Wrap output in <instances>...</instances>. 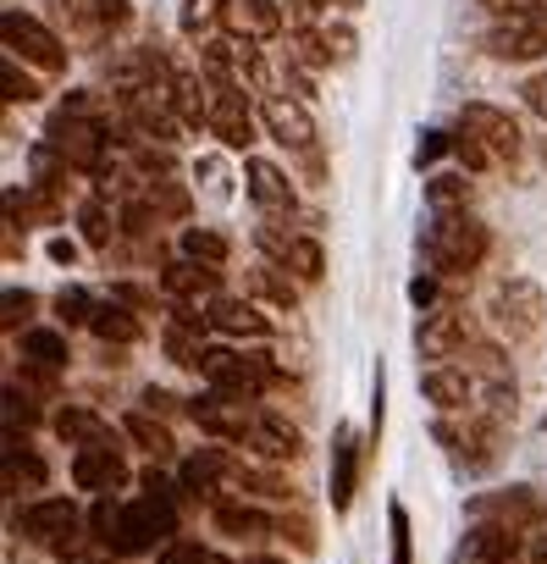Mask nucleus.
I'll return each instance as SVG.
<instances>
[{"instance_id":"a19ab883","label":"nucleus","mask_w":547,"mask_h":564,"mask_svg":"<svg viewBox=\"0 0 547 564\" xmlns=\"http://www.w3.org/2000/svg\"><path fill=\"white\" fill-rule=\"evenodd\" d=\"M56 316H62V327H89L95 322V300L84 289H62L56 294Z\"/></svg>"},{"instance_id":"8fccbe9b","label":"nucleus","mask_w":547,"mask_h":564,"mask_svg":"<svg viewBox=\"0 0 547 564\" xmlns=\"http://www.w3.org/2000/svg\"><path fill=\"white\" fill-rule=\"evenodd\" d=\"M453 155H459V161H464L470 172L492 166V155H486V150H481V139H470V133H459V139H453Z\"/></svg>"},{"instance_id":"dca6fc26","label":"nucleus","mask_w":547,"mask_h":564,"mask_svg":"<svg viewBox=\"0 0 547 564\" xmlns=\"http://www.w3.org/2000/svg\"><path fill=\"white\" fill-rule=\"evenodd\" d=\"M470 344V327H464V316L459 311H426L420 316V327H415V349H420V360H431V366H448L459 349Z\"/></svg>"},{"instance_id":"e2e57ef3","label":"nucleus","mask_w":547,"mask_h":564,"mask_svg":"<svg viewBox=\"0 0 547 564\" xmlns=\"http://www.w3.org/2000/svg\"><path fill=\"white\" fill-rule=\"evenodd\" d=\"M95 564H106V558H95ZM111 564H117V558H111Z\"/></svg>"},{"instance_id":"393cba45","label":"nucleus","mask_w":547,"mask_h":564,"mask_svg":"<svg viewBox=\"0 0 547 564\" xmlns=\"http://www.w3.org/2000/svg\"><path fill=\"white\" fill-rule=\"evenodd\" d=\"M205 316H210V327L227 333V338H265V333H271V322H265L249 300H232V294H216V300L205 305Z\"/></svg>"},{"instance_id":"3c124183","label":"nucleus","mask_w":547,"mask_h":564,"mask_svg":"<svg viewBox=\"0 0 547 564\" xmlns=\"http://www.w3.org/2000/svg\"><path fill=\"white\" fill-rule=\"evenodd\" d=\"M277 531H283V536H294V547H299V553H316V525H310V520H277Z\"/></svg>"},{"instance_id":"412c9836","label":"nucleus","mask_w":547,"mask_h":564,"mask_svg":"<svg viewBox=\"0 0 547 564\" xmlns=\"http://www.w3.org/2000/svg\"><path fill=\"white\" fill-rule=\"evenodd\" d=\"M249 177V199L265 210V216H294V183L283 166H271V161H249L243 166Z\"/></svg>"},{"instance_id":"f257e3e1","label":"nucleus","mask_w":547,"mask_h":564,"mask_svg":"<svg viewBox=\"0 0 547 564\" xmlns=\"http://www.w3.org/2000/svg\"><path fill=\"white\" fill-rule=\"evenodd\" d=\"M420 249H426V265L437 276H464V271H475L486 260L492 232L470 210H437L431 227H426V238H420Z\"/></svg>"},{"instance_id":"bb28decb","label":"nucleus","mask_w":547,"mask_h":564,"mask_svg":"<svg viewBox=\"0 0 547 564\" xmlns=\"http://www.w3.org/2000/svg\"><path fill=\"white\" fill-rule=\"evenodd\" d=\"M172 111L183 128H210V84L205 73H172Z\"/></svg>"},{"instance_id":"aec40b11","label":"nucleus","mask_w":547,"mask_h":564,"mask_svg":"<svg viewBox=\"0 0 547 564\" xmlns=\"http://www.w3.org/2000/svg\"><path fill=\"white\" fill-rule=\"evenodd\" d=\"M249 448H254L260 459H299V454H305V437H299V426H288L277 410H254Z\"/></svg>"},{"instance_id":"79ce46f5","label":"nucleus","mask_w":547,"mask_h":564,"mask_svg":"<svg viewBox=\"0 0 547 564\" xmlns=\"http://www.w3.org/2000/svg\"><path fill=\"white\" fill-rule=\"evenodd\" d=\"M294 238H299V232H283V227L271 221V216H265V221L254 227V243H260V249H265L271 260H277V265H288V249H294Z\"/></svg>"},{"instance_id":"4d7b16f0","label":"nucleus","mask_w":547,"mask_h":564,"mask_svg":"<svg viewBox=\"0 0 547 564\" xmlns=\"http://www.w3.org/2000/svg\"><path fill=\"white\" fill-rule=\"evenodd\" d=\"M172 404H177V399H172L166 388H144V410H150V415H166Z\"/></svg>"},{"instance_id":"4468645a","label":"nucleus","mask_w":547,"mask_h":564,"mask_svg":"<svg viewBox=\"0 0 547 564\" xmlns=\"http://www.w3.org/2000/svg\"><path fill=\"white\" fill-rule=\"evenodd\" d=\"M459 558L464 564H514V558H525V531L497 525V520H475L459 536Z\"/></svg>"},{"instance_id":"4be33fe9","label":"nucleus","mask_w":547,"mask_h":564,"mask_svg":"<svg viewBox=\"0 0 547 564\" xmlns=\"http://www.w3.org/2000/svg\"><path fill=\"white\" fill-rule=\"evenodd\" d=\"M210 520H216V531L232 536V542H254V536L277 531V520L260 514L254 503H238V498H210Z\"/></svg>"},{"instance_id":"2f4dec72","label":"nucleus","mask_w":547,"mask_h":564,"mask_svg":"<svg viewBox=\"0 0 547 564\" xmlns=\"http://www.w3.org/2000/svg\"><path fill=\"white\" fill-rule=\"evenodd\" d=\"M23 355H29L34 366H45V371H62V366L73 360L67 333H51V327H29V333H23Z\"/></svg>"},{"instance_id":"58836bf2","label":"nucleus","mask_w":547,"mask_h":564,"mask_svg":"<svg viewBox=\"0 0 547 564\" xmlns=\"http://www.w3.org/2000/svg\"><path fill=\"white\" fill-rule=\"evenodd\" d=\"M426 199H431L437 210H464V205H470V183H464V177H453V172H442V177H431Z\"/></svg>"},{"instance_id":"b1692460","label":"nucleus","mask_w":547,"mask_h":564,"mask_svg":"<svg viewBox=\"0 0 547 564\" xmlns=\"http://www.w3.org/2000/svg\"><path fill=\"white\" fill-rule=\"evenodd\" d=\"M51 426H56V437H62V443H73V448H117V432H111L95 410H84V404L56 410V415H51Z\"/></svg>"},{"instance_id":"4c0bfd02","label":"nucleus","mask_w":547,"mask_h":564,"mask_svg":"<svg viewBox=\"0 0 547 564\" xmlns=\"http://www.w3.org/2000/svg\"><path fill=\"white\" fill-rule=\"evenodd\" d=\"M0 89H7V100H12V106H34V100L45 95V89H40V78H29L12 56L0 62Z\"/></svg>"},{"instance_id":"a18cd8bd","label":"nucleus","mask_w":547,"mask_h":564,"mask_svg":"<svg viewBox=\"0 0 547 564\" xmlns=\"http://www.w3.org/2000/svg\"><path fill=\"white\" fill-rule=\"evenodd\" d=\"M387 525H393V564H415V547H409V509L393 503V509H387Z\"/></svg>"},{"instance_id":"9d476101","label":"nucleus","mask_w":547,"mask_h":564,"mask_svg":"<svg viewBox=\"0 0 547 564\" xmlns=\"http://www.w3.org/2000/svg\"><path fill=\"white\" fill-rule=\"evenodd\" d=\"M260 122H265V133L277 139L283 150H316L321 144V133H316V117H310V106L305 100H294V95H265L260 100Z\"/></svg>"},{"instance_id":"ddd939ff","label":"nucleus","mask_w":547,"mask_h":564,"mask_svg":"<svg viewBox=\"0 0 547 564\" xmlns=\"http://www.w3.org/2000/svg\"><path fill=\"white\" fill-rule=\"evenodd\" d=\"M210 133L227 150H249L254 144V117H249V100H243L238 84H210Z\"/></svg>"},{"instance_id":"052dcab7","label":"nucleus","mask_w":547,"mask_h":564,"mask_svg":"<svg viewBox=\"0 0 547 564\" xmlns=\"http://www.w3.org/2000/svg\"><path fill=\"white\" fill-rule=\"evenodd\" d=\"M73 254H78V249H73V238H56V243H51V260H62V265H73Z\"/></svg>"},{"instance_id":"0e129e2a","label":"nucleus","mask_w":547,"mask_h":564,"mask_svg":"<svg viewBox=\"0 0 547 564\" xmlns=\"http://www.w3.org/2000/svg\"><path fill=\"white\" fill-rule=\"evenodd\" d=\"M486 7H492V0H486Z\"/></svg>"},{"instance_id":"de8ad7c7","label":"nucleus","mask_w":547,"mask_h":564,"mask_svg":"<svg viewBox=\"0 0 547 564\" xmlns=\"http://www.w3.org/2000/svg\"><path fill=\"white\" fill-rule=\"evenodd\" d=\"M18 421H23V432H29V426H34L40 415H34V399H29V393H18V388H7V437L18 432Z\"/></svg>"},{"instance_id":"ea45409f","label":"nucleus","mask_w":547,"mask_h":564,"mask_svg":"<svg viewBox=\"0 0 547 564\" xmlns=\"http://www.w3.org/2000/svg\"><path fill=\"white\" fill-rule=\"evenodd\" d=\"M0 311H7V316H0V327H7V333H29V322H34V311H40V300L29 294V289H7V300H0Z\"/></svg>"},{"instance_id":"20e7f679","label":"nucleus","mask_w":547,"mask_h":564,"mask_svg":"<svg viewBox=\"0 0 547 564\" xmlns=\"http://www.w3.org/2000/svg\"><path fill=\"white\" fill-rule=\"evenodd\" d=\"M199 377H205L216 393H227V399H243V404H254L265 388H277V382H283V371L271 366L265 355H232V349H205V366H199Z\"/></svg>"},{"instance_id":"603ef678","label":"nucleus","mask_w":547,"mask_h":564,"mask_svg":"<svg viewBox=\"0 0 547 564\" xmlns=\"http://www.w3.org/2000/svg\"><path fill=\"white\" fill-rule=\"evenodd\" d=\"M332 7V0H288V12H294V29H316V18Z\"/></svg>"},{"instance_id":"2eb2a0df","label":"nucleus","mask_w":547,"mask_h":564,"mask_svg":"<svg viewBox=\"0 0 547 564\" xmlns=\"http://www.w3.org/2000/svg\"><path fill=\"white\" fill-rule=\"evenodd\" d=\"M221 29L238 45H265V40L283 34V7H277V0H227V7H221Z\"/></svg>"},{"instance_id":"72a5a7b5","label":"nucleus","mask_w":547,"mask_h":564,"mask_svg":"<svg viewBox=\"0 0 547 564\" xmlns=\"http://www.w3.org/2000/svg\"><path fill=\"white\" fill-rule=\"evenodd\" d=\"M183 254L188 260H199V265H227V238L221 232H210V227H183Z\"/></svg>"},{"instance_id":"f8f14e48","label":"nucleus","mask_w":547,"mask_h":564,"mask_svg":"<svg viewBox=\"0 0 547 564\" xmlns=\"http://www.w3.org/2000/svg\"><path fill=\"white\" fill-rule=\"evenodd\" d=\"M188 415H194V426H199L205 437H216V443H249V426H254V410H249L243 399L216 393V388H210L205 399H194Z\"/></svg>"},{"instance_id":"c9c22d12","label":"nucleus","mask_w":547,"mask_h":564,"mask_svg":"<svg viewBox=\"0 0 547 564\" xmlns=\"http://www.w3.org/2000/svg\"><path fill=\"white\" fill-rule=\"evenodd\" d=\"M232 481H238V487H249V492H260V498H271V503H288V498H294V481L271 476V470H249V465H232Z\"/></svg>"},{"instance_id":"7ed1b4c3","label":"nucleus","mask_w":547,"mask_h":564,"mask_svg":"<svg viewBox=\"0 0 547 564\" xmlns=\"http://www.w3.org/2000/svg\"><path fill=\"white\" fill-rule=\"evenodd\" d=\"M486 316H492V327H497L508 344H525V338H536L541 322H547V294L536 289L530 276H503L497 289H492V300H486Z\"/></svg>"},{"instance_id":"423d86ee","label":"nucleus","mask_w":547,"mask_h":564,"mask_svg":"<svg viewBox=\"0 0 547 564\" xmlns=\"http://www.w3.org/2000/svg\"><path fill=\"white\" fill-rule=\"evenodd\" d=\"M0 40H7V56L12 62H23V67H34V73H67V62H73V51L40 23V18H29V12H7L0 18Z\"/></svg>"},{"instance_id":"39448f33","label":"nucleus","mask_w":547,"mask_h":564,"mask_svg":"<svg viewBox=\"0 0 547 564\" xmlns=\"http://www.w3.org/2000/svg\"><path fill=\"white\" fill-rule=\"evenodd\" d=\"M51 150L73 166V172H89V177H106V155H111V122H89V117H67L56 111L51 128H45Z\"/></svg>"},{"instance_id":"c85d7f7f","label":"nucleus","mask_w":547,"mask_h":564,"mask_svg":"<svg viewBox=\"0 0 547 564\" xmlns=\"http://www.w3.org/2000/svg\"><path fill=\"white\" fill-rule=\"evenodd\" d=\"M89 333L106 344V349H128V344H139V316L122 305V300H111V305H95V322H89Z\"/></svg>"},{"instance_id":"5701e85b","label":"nucleus","mask_w":547,"mask_h":564,"mask_svg":"<svg viewBox=\"0 0 547 564\" xmlns=\"http://www.w3.org/2000/svg\"><path fill=\"white\" fill-rule=\"evenodd\" d=\"M420 393H426V404H437L442 415H453V410H464L475 399V382L459 366H426L420 371Z\"/></svg>"},{"instance_id":"a211bd4d","label":"nucleus","mask_w":547,"mask_h":564,"mask_svg":"<svg viewBox=\"0 0 547 564\" xmlns=\"http://www.w3.org/2000/svg\"><path fill=\"white\" fill-rule=\"evenodd\" d=\"M56 7H62L67 23H73L78 34H89V40H106V34H117V29L133 23L128 0H56Z\"/></svg>"},{"instance_id":"5fc2aeb1","label":"nucleus","mask_w":547,"mask_h":564,"mask_svg":"<svg viewBox=\"0 0 547 564\" xmlns=\"http://www.w3.org/2000/svg\"><path fill=\"white\" fill-rule=\"evenodd\" d=\"M327 45H332V62H354V34L349 29H327Z\"/></svg>"},{"instance_id":"f03ea898","label":"nucleus","mask_w":547,"mask_h":564,"mask_svg":"<svg viewBox=\"0 0 547 564\" xmlns=\"http://www.w3.org/2000/svg\"><path fill=\"white\" fill-rule=\"evenodd\" d=\"M177 542V503L172 492H144L133 503H122L117 514V531H111V553H155V547H172Z\"/></svg>"},{"instance_id":"0eeeda50","label":"nucleus","mask_w":547,"mask_h":564,"mask_svg":"<svg viewBox=\"0 0 547 564\" xmlns=\"http://www.w3.org/2000/svg\"><path fill=\"white\" fill-rule=\"evenodd\" d=\"M18 531L29 536V542H45V547H56L62 558L67 553H78L84 547V514H78V503L73 498H34L23 514H18Z\"/></svg>"},{"instance_id":"f3484780","label":"nucleus","mask_w":547,"mask_h":564,"mask_svg":"<svg viewBox=\"0 0 547 564\" xmlns=\"http://www.w3.org/2000/svg\"><path fill=\"white\" fill-rule=\"evenodd\" d=\"M128 459H122V448H78L73 454V481L84 487V492H100V498H111V492H122L128 487Z\"/></svg>"},{"instance_id":"864d4df0","label":"nucleus","mask_w":547,"mask_h":564,"mask_svg":"<svg viewBox=\"0 0 547 564\" xmlns=\"http://www.w3.org/2000/svg\"><path fill=\"white\" fill-rule=\"evenodd\" d=\"M519 95H525V106H530L536 117H547V73H530Z\"/></svg>"},{"instance_id":"09e8293b","label":"nucleus","mask_w":547,"mask_h":564,"mask_svg":"<svg viewBox=\"0 0 547 564\" xmlns=\"http://www.w3.org/2000/svg\"><path fill=\"white\" fill-rule=\"evenodd\" d=\"M161 564H216L199 542H172V547H161Z\"/></svg>"},{"instance_id":"6e6552de","label":"nucleus","mask_w":547,"mask_h":564,"mask_svg":"<svg viewBox=\"0 0 547 564\" xmlns=\"http://www.w3.org/2000/svg\"><path fill=\"white\" fill-rule=\"evenodd\" d=\"M481 51L492 62H508V67L514 62H541L547 56V12H508V18H497L486 29Z\"/></svg>"},{"instance_id":"c756f323","label":"nucleus","mask_w":547,"mask_h":564,"mask_svg":"<svg viewBox=\"0 0 547 564\" xmlns=\"http://www.w3.org/2000/svg\"><path fill=\"white\" fill-rule=\"evenodd\" d=\"M221 476H232V459L221 448H199L183 459V492H194V498H210Z\"/></svg>"},{"instance_id":"6ab92c4d","label":"nucleus","mask_w":547,"mask_h":564,"mask_svg":"<svg viewBox=\"0 0 547 564\" xmlns=\"http://www.w3.org/2000/svg\"><path fill=\"white\" fill-rule=\"evenodd\" d=\"M360 459H365V448H360L354 426H338V432H332V509H338V514H343V509L354 503V492H360Z\"/></svg>"},{"instance_id":"c03bdc74","label":"nucleus","mask_w":547,"mask_h":564,"mask_svg":"<svg viewBox=\"0 0 547 564\" xmlns=\"http://www.w3.org/2000/svg\"><path fill=\"white\" fill-rule=\"evenodd\" d=\"M150 205H155V210H166V216H188V194L177 188V177L150 183Z\"/></svg>"},{"instance_id":"a878e982","label":"nucleus","mask_w":547,"mask_h":564,"mask_svg":"<svg viewBox=\"0 0 547 564\" xmlns=\"http://www.w3.org/2000/svg\"><path fill=\"white\" fill-rule=\"evenodd\" d=\"M161 289L172 294V300H199V294H210L216 300V289H221V265H199V260H172L166 271H161Z\"/></svg>"},{"instance_id":"49530a36","label":"nucleus","mask_w":547,"mask_h":564,"mask_svg":"<svg viewBox=\"0 0 547 564\" xmlns=\"http://www.w3.org/2000/svg\"><path fill=\"white\" fill-rule=\"evenodd\" d=\"M227 0H183V34H199L210 18H221Z\"/></svg>"},{"instance_id":"6e6d98bb","label":"nucleus","mask_w":547,"mask_h":564,"mask_svg":"<svg viewBox=\"0 0 547 564\" xmlns=\"http://www.w3.org/2000/svg\"><path fill=\"white\" fill-rule=\"evenodd\" d=\"M111 300H122V305H133V311L155 305V294H144V289H128V282H122V289H111Z\"/></svg>"},{"instance_id":"680f3d73","label":"nucleus","mask_w":547,"mask_h":564,"mask_svg":"<svg viewBox=\"0 0 547 564\" xmlns=\"http://www.w3.org/2000/svg\"><path fill=\"white\" fill-rule=\"evenodd\" d=\"M249 564H288V558H271V553H254Z\"/></svg>"},{"instance_id":"473e14b6","label":"nucleus","mask_w":547,"mask_h":564,"mask_svg":"<svg viewBox=\"0 0 547 564\" xmlns=\"http://www.w3.org/2000/svg\"><path fill=\"white\" fill-rule=\"evenodd\" d=\"M23 487H45V459L29 454V443L7 437V492H23Z\"/></svg>"},{"instance_id":"1a4fd4ad","label":"nucleus","mask_w":547,"mask_h":564,"mask_svg":"<svg viewBox=\"0 0 547 564\" xmlns=\"http://www.w3.org/2000/svg\"><path fill=\"white\" fill-rule=\"evenodd\" d=\"M459 133L481 139V150H486L492 161H519V144H525L519 122H514L508 111L486 106V100H470V106L459 111Z\"/></svg>"},{"instance_id":"9b49d317","label":"nucleus","mask_w":547,"mask_h":564,"mask_svg":"<svg viewBox=\"0 0 547 564\" xmlns=\"http://www.w3.org/2000/svg\"><path fill=\"white\" fill-rule=\"evenodd\" d=\"M475 520H497V525H514V531H536L547 520V498L536 487H503V492H481L470 503Z\"/></svg>"},{"instance_id":"37998d69","label":"nucleus","mask_w":547,"mask_h":564,"mask_svg":"<svg viewBox=\"0 0 547 564\" xmlns=\"http://www.w3.org/2000/svg\"><path fill=\"white\" fill-rule=\"evenodd\" d=\"M78 221H84V243H89V249H106V243H111V216H106V199H89Z\"/></svg>"},{"instance_id":"e433bc0d","label":"nucleus","mask_w":547,"mask_h":564,"mask_svg":"<svg viewBox=\"0 0 547 564\" xmlns=\"http://www.w3.org/2000/svg\"><path fill=\"white\" fill-rule=\"evenodd\" d=\"M294 67H310V73H321V67H332V45H327V34H316V29H294V56H288Z\"/></svg>"},{"instance_id":"cd10ccee","label":"nucleus","mask_w":547,"mask_h":564,"mask_svg":"<svg viewBox=\"0 0 547 564\" xmlns=\"http://www.w3.org/2000/svg\"><path fill=\"white\" fill-rule=\"evenodd\" d=\"M122 437H128L133 448H144L150 459H172V454H177L172 426H166L161 415H150V410H128V415H122Z\"/></svg>"},{"instance_id":"bf43d9fd","label":"nucleus","mask_w":547,"mask_h":564,"mask_svg":"<svg viewBox=\"0 0 547 564\" xmlns=\"http://www.w3.org/2000/svg\"><path fill=\"white\" fill-rule=\"evenodd\" d=\"M409 300H415V305H431V300H437V282L415 276V282H409Z\"/></svg>"},{"instance_id":"7c9ffc66","label":"nucleus","mask_w":547,"mask_h":564,"mask_svg":"<svg viewBox=\"0 0 547 564\" xmlns=\"http://www.w3.org/2000/svg\"><path fill=\"white\" fill-rule=\"evenodd\" d=\"M249 294L294 311V305H299V276H288V265H254V271H249Z\"/></svg>"},{"instance_id":"13d9d810","label":"nucleus","mask_w":547,"mask_h":564,"mask_svg":"<svg viewBox=\"0 0 547 564\" xmlns=\"http://www.w3.org/2000/svg\"><path fill=\"white\" fill-rule=\"evenodd\" d=\"M519 564H547V531L525 536V558H519Z\"/></svg>"},{"instance_id":"f704fd0d","label":"nucleus","mask_w":547,"mask_h":564,"mask_svg":"<svg viewBox=\"0 0 547 564\" xmlns=\"http://www.w3.org/2000/svg\"><path fill=\"white\" fill-rule=\"evenodd\" d=\"M288 271L305 282V289H316V282L327 276V254H321V243H316V238H294V249H288Z\"/></svg>"}]
</instances>
